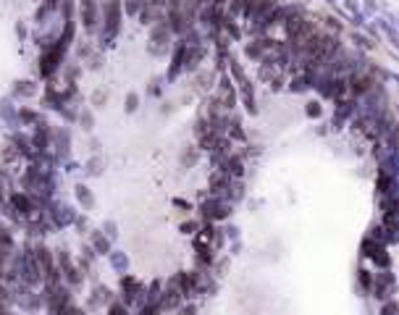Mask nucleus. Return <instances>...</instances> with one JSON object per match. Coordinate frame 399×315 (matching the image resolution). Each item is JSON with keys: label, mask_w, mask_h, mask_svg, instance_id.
<instances>
[{"label": "nucleus", "mask_w": 399, "mask_h": 315, "mask_svg": "<svg viewBox=\"0 0 399 315\" xmlns=\"http://www.w3.org/2000/svg\"><path fill=\"white\" fill-rule=\"evenodd\" d=\"M58 61H61V45H58V48H53L48 55L42 58V63H40V71H42V74H50L53 68L58 66Z\"/></svg>", "instance_id": "f257e3e1"}, {"label": "nucleus", "mask_w": 399, "mask_h": 315, "mask_svg": "<svg viewBox=\"0 0 399 315\" xmlns=\"http://www.w3.org/2000/svg\"><path fill=\"white\" fill-rule=\"evenodd\" d=\"M352 89H355L357 95L368 92V89H370V79H368V76H355V79H352Z\"/></svg>", "instance_id": "f03ea898"}, {"label": "nucleus", "mask_w": 399, "mask_h": 315, "mask_svg": "<svg viewBox=\"0 0 399 315\" xmlns=\"http://www.w3.org/2000/svg\"><path fill=\"white\" fill-rule=\"evenodd\" d=\"M176 305H179V291H176V289L166 291V294H163V302H160V307H176Z\"/></svg>", "instance_id": "7ed1b4c3"}, {"label": "nucleus", "mask_w": 399, "mask_h": 315, "mask_svg": "<svg viewBox=\"0 0 399 315\" xmlns=\"http://www.w3.org/2000/svg\"><path fill=\"white\" fill-rule=\"evenodd\" d=\"M176 281L181 284V291H184V294H189V291L194 289V276H186V273H181L179 278H176Z\"/></svg>", "instance_id": "20e7f679"}, {"label": "nucleus", "mask_w": 399, "mask_h": 315, "mask_svg": "<svg viewBox=\"0 0 399 315\" xmlns=\"http://www.w3.org/2000/svg\"><path fill=\"white\" fill-rule=\"evenodd\" d=\"M121 286H124V291L129 289V299H134V297H137V291H139V284L134 281V278H124V281H121Z\"/></svg>", "instance_id": "39448f33"}, {"label": "nucleus", "mask_w": 399, "mask_h": 315, "mask_svg": "<svg viewBox=\"0 0 399 315\" xmlns=\"http://www.w3.org/2000/svg\"><path fill=\"white\" fill-rule=\"evenodd\" d=\"M14 202H16V207L21 210V213H29V202H27V197H14Z\"/></svg>", "instance_id": "423d86ee"}, {"label": "nucleus", "mask_w": 399, "mask_h": 315, "mask_svg": "<svg viewBox=\"0 0 399 315\" xmlns=\"http://www.w3.org/2000/svg\"><path fill=\"white\" fill-rule=\"evenodd\" d=\"M108 315H126V307H124V305H113Z\"/></svg>", "instance_id": "0eeeda50"}, {"label": "nucleus", "mask_w": 399, "mask_h": 315, "mask_svg": "<svg viewBox=\"0 0 399 315\" xmlns=\"http://www.w3.org/2000/svg\"><path fill=\"white\" fill-rule=\"evenodd\" d=\"M360 281H362V286H370V276H368V271H360Z\"/></svg>", "instance_id": "6e6552de"}, {"label": "nucleus", "mask_w": 399, "mask_h": 315, "mask_svg": "<svg viewBox=\"0 0 399 315\" xmlns=\"http://www.w3.org/2000/svg\"><path fill=\"white\" fill-rule=\"evenodd\" d=\"M396 312V305L394 302H389V305H386V310H383V315H394Z\"/></svg>", "instance_id": "1a4fd4ad"}, {"label": "nucleus", "mask_w": 399, "mask_h": 315, "mask_svg": "<svg viewBox=\"0 0 399 315\" xmlns=\"http://www.w3.org/2000/svg\"><path fill=\"white\" fill-rule=\"evenodd\" d=\"M181 315H194V307H192V305H189V307H184V310H181Z\"/></svg>", "instance_id": "9d476101"}, {"label": "nucleus", "mask_w": 399, "mask_h": 315, "mask_svg": "<svg viewBox=\"0 0 399 315\" xmlns=\"http://www.w3.org/2000/svg\"><path fill=\"white\" fill-rule=\"evenodd\" d=\"M0 299H8V291H6L3 286H0Z\"/></svg>", "instance_id": "9b49d317"}]
</instances>
